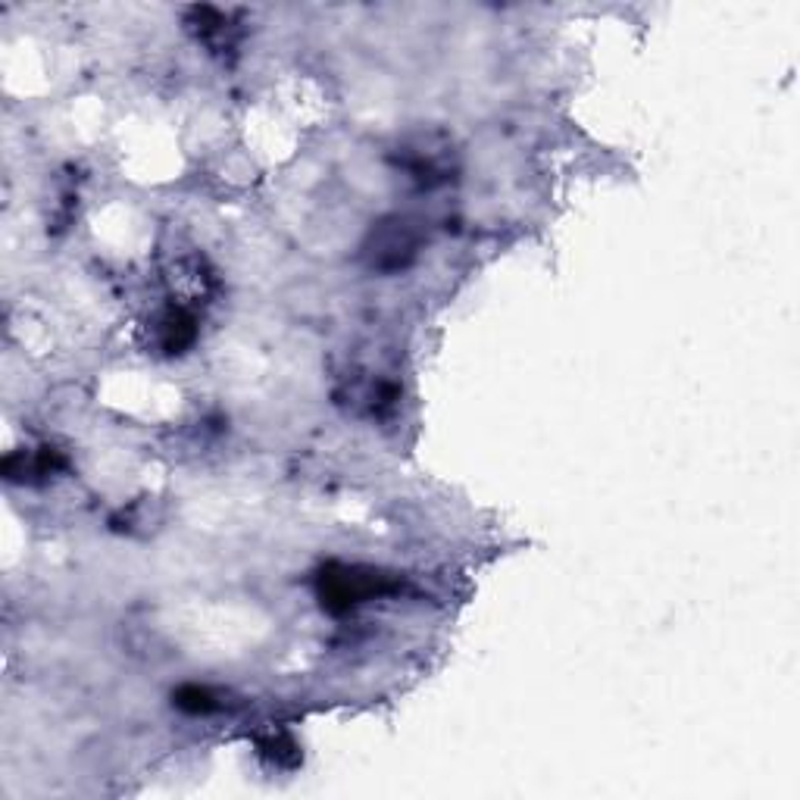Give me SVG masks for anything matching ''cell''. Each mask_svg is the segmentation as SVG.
Segmentation results:
<instances>
[{
	"instance_id": "4",
	"label": "cell",
	"mask_w": 800,
	"mask_h": 800,
	"mask_svg": "<svg viewBox=\"0 0 800 800\" xmlns=\"http://www.w3.org/2000/svg\"><path fill=\"white\" fill-rule=\"evenodd\" d=\"M172 700H176V707H179V710H185V713H191V717H204V713L219 710L216 698H213L206 688H201V685H185V688H179V691L172 695Z\"/></svg>"
},
{
	"instance_id": "3",
	"label": "cell",
	"mask_w": 800,
	"mask_h": 800,
	"mask_svg": "<svg viewBox=\"0 0 800 800\" xmlns=\"http://www.w3.org/2000/svg\"><path fill=\"white\" fill-rule=\"evenodd\" d=\"M198 338V319L185 307L166 309L157 323V341L166 353H185Z\"/></svg>"
},
{
	"instance_id": "5",
	"label": "cell",
	"mask_w": 800,
	"mask_h": 800,
	"mask_svg": "<svg viewBox=\"0 0 800 800\" xmlns=\"http://www.w3.org/2000/svg\"><path fill=\"white\" fill-rule=\"evenodd\" d=\"M260 751L263 757H269L275 766H297L301 763V754H297V744L288 739V735H279V739H267L260 741Z\"/></svg>"
},
{
	"instance_id": "2",
	"label": "cell",
	"mask_w": 800,
	"mask_h": 800,
	"mask_svg": "<svg viewBox=\"0 0 800 800\" xmlns=\"http://www.w3.org/2000/svg\"><path fill=\"white\" fill-rule=\"evenodd\" d=\"M363 253L375 272H401L410 267L419 253V232L407 216H388L372 228Z\"/></svg>"
},
{
	"instance_id": "1",
	"label": "cell",
	"mask_w": 800,
	"mask_h": 800,
	"mask_svg": "<svg viewBox=\"0 0 800 800\" xmlns=\"http://www.w3.org/2000/svg\"><path fill=\"white\" fill-rule=\"evenodd\" d=\"M391 582L375 570L363 566H329L319 575V600L329 613H348L372 597L388 595Z\"/></svg>"
}]
</instances>
